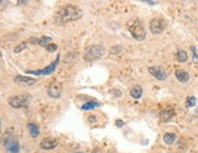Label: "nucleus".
<instances>
[{
	"instance_id": "nucleus-20",
	"label": "nucleus",
	"mask_w": 198,
	"mask_h": 153,
	"mask_svg": "<svg viewBox=\"0 0 198 153\" xmlns=\"http://www.w3.org/2000/svg\"><path fill=\"white\" fill-rule=\"evenodd\" d=\"M196 105V97L194 96H190V97H187V100H186V106L187 107H193Z\"/></svg>"
},
{
	"instance_id": "nucleus-10",
	"label": "nucleus",
	"mask_w": 198,
	"mask_h": 153,
	"mask_svg": "<svg viewBox=\"0 0 198 153\" xmlns=\"http://www.w3.org/2000/svg\"><path fill=\"white\" fill-rule=\"evenodd\" d=\"M15 83L32 86V85L35 84V79H34V78H31V77H26V75H16V77H15Z\"/></svg>"
},
{
	"instance_id": "nucleus-9",
	"label": "nucleus",
	"mask_w": 198,
	"mask_h": 153,
	"mask_svg": "<svg viewBox=\"0 0 198 153\" xmlns=\"http://www.w3.org/2000/svg\"><path fill=\"white\" fill-rule=\"evenodd\" d=\"M5 149H6V153H18L19 145L15 139H9L5 141Z\"/></svg>"
},
{
	"instance_id": "nucleus-1",
	"label": "nucleus",
	"mask_w": 198,
	"mask_h": 153,
	"mask_svg": "<svg viewBox=\"0 0 198 153\" xmlns=\"http://www.w3.org/2000/svg\"><path fill=\"white\" fill-rule=\"evenodd\" d=\"M83 11L78 6L74 5H66L62 11L60 12V21L62 23H68L72 21H77L82 17Z\"/></svg>"
},
{
	"instance_id": "nucleus-14",
	"label": "nucleus",
	"mask_w": 198,
	"mask_h": 153,
	"mask_svg": "<svg viewBox=\"0 0 198 153\" xmlns=\"http://www.w3.org/2000/svg\"><path fill=\"white\" fill-rule=\"evenodd\" d=\"M27 128H28V131H29V134H31V136L37 137V136L39 135V128H38L37 124H34V123H29V124L27 125Z\"/></svg>"
},
{
	"instance_id": "nucleus-19",
	"label": "nucleus",
	"mask_w": 198,
	"mask_h": 153,
	"mask_svg": "<svg viewBox=\"0 0 198 153\" xmlns=\"http://www.w3.org/2000/svg\"><path fill=\"white\" fill-rule=\"evenodd\" d=\"M98 105V102H94V101H90V102H86V103H84L83 106H82V109H84V111H88V109H93L94 107H97Z\"/></svg>"
},
{
	"instance_id": "nucleus-11",
	"label": "nucleus",
	"mask_w": 198,
	"mask_h": 153,
	"mask_svg": "<svg viewBox=\"0 0 198 153\" xmlns=\"http://www.w3.org/2000/svg\"><path fill=\"white\" fill-rule=\"evenodd\" d=\"M58 145V141L55 139H45L40 142V148L43 149H52Z\"/></svg>"
},
{
	"instance_id": "nucleus-27",
	"label": "nucleus",
	"mask_w": 198,
	"mask_h": 153,
	"mask_svg": "<svg viewBox=\"0 0 198 153\" xmlns=\"http://www.w3.org/2000/svg\"><path fill=\"white\" fill-rule=\"evenodd\" d=\"M75 153H84V152H75Z\"/></svg>"
},
{
	"instance_id": "nucleus-15",
	"label": "nucleus",
	"mask_w": 198,
	"mask_h": 153,
	"mask_svg": "<svg viewBox=\"0 0 198 153\" xmlns=\"http://www.w3.org/2000/svg\"><path fill=\"white\" fill-rule=\"evenodd\" d=\"M175 140H176V135L173 134V132H166V134H164V136H163V141L165 142L166 145L174 144Z\"/></svg>"
},
{
	"instance_id": "nucleus-22",
	"label": "nucleus",
	"mask_w": 198,
	"mask_h": 153,
	"mask_svg": "<svg viewBox=\"0 0 198 153\" xmlns=\"http://www.w3.org/2000/svg\"><path fill=\"white\" fill-rule=\"evenodd\" d=\"M123 51V47L122 46H114V47H112L111 50H110V54L111 55H117V54H121Z\"/></svg>"
},
{
	"instance_id": "nucleus-16",
	"label": "nucleus",
	"mask_w": 198,
	"mask_h": 153,
	"mask_svg": "<svg viewBox=\"0 0 198 153\" xmlns=\"http://www.w3.org/2000/svg\"><path fill=\"white\" fill-rule=\"evenodd\" d=\"M130 95H131L134 98H140L141 95H142V89H141V86H138V85L133 86V89L130 90Z\"/></svg>"
},
{
	"instance_id": "nucleus-13",
	"label": "nucleus",
	"mask_w": 198,
	"mask_h": 153,
	"mask_svg": "<svg viewBox=\"0 0 198 153\" xmlns=\"http://www.w3.org/2000/svg\"><path fill=\"white\" fill-rule=\"evenodd\" d=\"M175 75H176L177 80H180L181 83H187L189 79H190L189 73H187L186 70H182V69H177L176 72H175Z\"/></svg>"
},
{
	"instance_id": "nucleus-24",
	"label": "nucleus",
	"mask_w": 198,
	"mask_h": 153,
	"mask_svg": "<svg viewBox=\"0 0 198 153\" xmlns=\"http://www.w3.org/2000/svg\"><path fill=\"white\" fill-rule=\"evenodd\" d=\"M29 43H33V44H39V39H38V38H31V39H29Z\"/></svg>"
},
{
	"instance_id": "nucleus-6",
	"label": "nucleus",
	"mask_w": 198,
	"mask_h": 153,
	"mask_svg": "<svg viewBox=\"0 0 198 153\" xmlns=\"http://www.w3.org/2000/svg\"><path fill=\"white\" fill-rule=\"evenodd\" d=\"M165 27H166L165 19H163L161 17H156V18L151 19V22H150V29L153 34H161L165 29Z\"/></svg>"
},
{
	"instance_id": "nucleus-12",
	"label": "nucleus",
	"mask_w": 198,
	"mask_h": 153,
	"mask_svg": "<svg viewBox=\"0 0 198 153\" xmlns=\"http://www.w3.org/2000/svg\"><path fill=\"white\" fill-rule=\"evenodd\" d=\"M174 116V109L168 107V108H164L162 112H161V120L162 123H166V121H169Z\"/></svg>"
},
{
	"instance_id": "nucleus-8",
	"label": "nucleus",
	"mask_w": 198,
	"mask_h": 153,
	"mask_svg": "<svg viewBox=\"0 0 198 153\" xmlns=\"http://www.w3.org/2000/svg\"><path fill=\"white\" fill-rule=\"evenodd\" d=\"M148 72L151 73V75H153V77H154L156 79H158V80H164V79L168 77L165 69H164L163 67H161V66L150 67V68H148Z\"/></svg>"
},
{
	"instance_id": "nucleus-2",
	"label": "nucleus",
	"mask_w": 198,
	"mask_h": 153,
	"mask_svg": "<svg viewBox=\"0 0 198 153\" xmlns=\"http://www.w3.org/2000/svg\"><path fill=\"white\" fill-rule=\"evenodd\" d=\"M128 30L130 32L131 37L135 38L136 40H140L141 42V40H143L146 38V30H145L141 21L137 18H134L128 22Z\"/></svg>"
},
{
	"instance_id": "nucleus-7",
	"label": "nucleus",
	"mask_w": 198,
	"mask_h": 153,
	"mask_svg": "<svg viewBox=\"0 0 198 153\" xmlns=\"http://www.w3.org/2000/svg\"><path fill=\"white\" fill-rule=\"evenodd\" d=\"M62 94V83L57 80L51 81V84L47 88V95L52 98H58Z\"/></svg>"
},
{
	"instance_id": "nucleus-4",
	"label": "nucleus",
	"mask_w": 198,
	"mask_h": 153,
	"mask_svg": "<svg viewBox=\"0 0 198 153\" xmlns=\"http://www.w3.org/2000/svg\"><path fill=\"white\" fill-rule=\"evenodd\" d=\"M31 102V97L28 95H16L9 98V105L14 108H23Z\"/></svg>"
},
{
	"instance_id": "nucleus-25",
	"label": "nucleus",
	"mask_w": 198,
	"mask_h": 153,
	"mask_svg": "<svg viewBox=\"0 0 198 153\" xmlns=\"http://www.w3.org/2000/svg\"><path fill=\"white\" fill-rule=\"evenodd\" d=\"M116 124H117V126H118V128H122V126L124 125V123H123V121H122L121 119H118V120L116 121Z\"/></svg>"
},
{
	"instance_id": "nucleus-17",
	"label": "nucleus",
	"mask_w": 198,
	"mask_h": 153,
	"mask_svg": "<svg viewBox=\"0 0 198 153\" xmlns=\"http://www.w3.org/2000/svg\"><path fill=\"white\" fill-rule=\"evenodd\" d=\"M187 58H189V56H187L186 51H184V50L177 51V54H176V60L179 61V62H186Z\"/></svg>"
},
{
	"instance_id": "nucleus-3",
	"label": "nucleus",
	"mask_w": 198,
	"mask_h": 153,
	"mask_svg": "<svg viewBox=\"0 0 198 153\" xmlns=\"http://www.w3.org/2000/svg\"><path fill=\"white\" fill-rule=\"evenodd\" d=\"M105 54V49L101 45H93L88 47L85 54H84V60L86 62H94V61L101 58Z\"/></svg>"
},
{
	"instance_id": "nucleus-28",
	"label": "nucleus",
	"mask_w": 198,
	"mask_h": 153,
	"mask_svg": "<svg viewBox=\"0 0 198 153\" xmlns=\"http://www.w3.org/2000/svg\"><path fill=\"white\" fill-rule=\"evenodd\" d=\"M0 4H4V1H0Z\"/></svg>"
},
{
	"instance_id": "nucleus-21",
	"label": "nucleus",
	"mask_w": 198,
	"mask_h": 153,
	"mask_svg": "<svg viewBox=\"0 0 198 153\" xmlns=\"http://www.w3.org/2000/svg\"><path fill=\"white\" fill-rule=\"evenodd\" d=\"M26 46H27V43H21V44H18V45L14 49V52H15V54L21 52L22 50H24V49H26Z\"/></svg>"
},
{
	"instance_id": "nucleus-23",
	"label": "nucleus",
	"mask_w": 198,
	"mask_h": 153,
	"mask_svg": "<svg viewBox=\"0 0 198 153\" xmlns=\"http://www.w3.org/2000/svg\"><path fill=\"white\" fill-rule=\"evenodd\" d=\"M45 49H46V51H49V52H54V51H56V50H57V45L51 43L50 45H47Z\"/></svg>"
},
{
	"instance_id": "nucleus-26",
	"label": "nucleus",
	"mask_w": 198,
	"mask_h": 153,
	"mask_svg": "<svg viewBox=\"0 0 198 153\" xmlns=\"http://www.w3.org/2000/svg\"><path fill=\"white\" fill-rule=\"evenodd\" d=\"M88 120L90 121V123H95V121H96V118L91 116V117H89V118H88Z\"/></svg>"
},
{
	"instance_id": "nucleus-5",
	"label": "nucleus",
	"mask_w": 198,
	"mask_h": 153,
	"mask_svg": "<svg viewBox=\"0 0 198 153\" xmlns=\"http://www.w3.org/2000/svg\"><path fill=\"white\" fill-rule=\"evenodd\" d=\"M58 61H60V56H57V58L54 61V62H51L49 66H46L45 68L43 69H38V70H28L27 73H31V74H34V75H49L55 72V69L58 65Z\"/></svg>"
},
{
	"instance_id": "nucleus-18",
	"label": "nucleus",
	"mask_w": 198,
	"mask_h": 153,
	"mask_svg": "<svg viewBox=\"0 0 198 153\" xmlns=\"http://www.w3.org/2000/svg\"><path fill=\"white\" fill-rule=\"evenodd\" d=\"M51 44V38L50 37H42L40 39H39V45L40 46H44L46 47L47 45Z\"/></svg>"
}]
</instances>
